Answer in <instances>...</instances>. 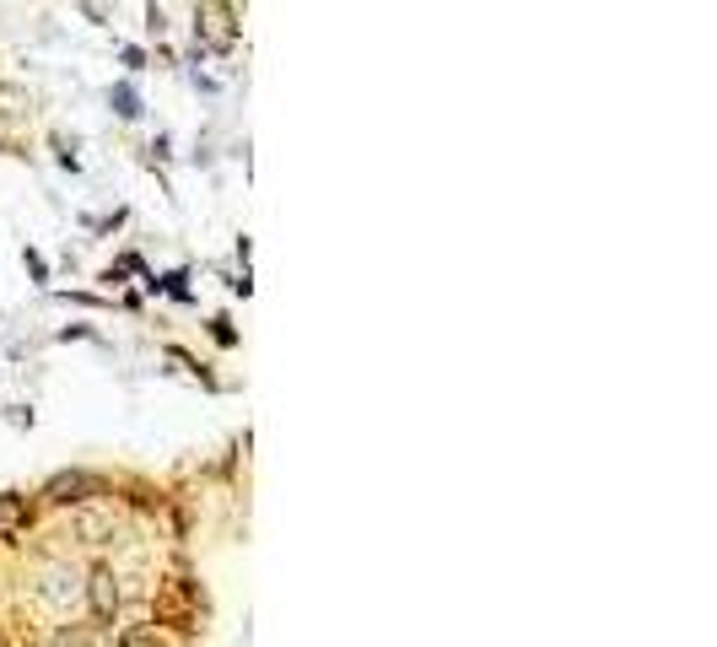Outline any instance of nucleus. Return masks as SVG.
<instances>
[{"label": "nucleus", "instance_id": "obj_1", "mask_svg": "<svg viewBox=\"0 0 717 647\" xmlns=\"http://www.w3.org/2000/svg\"><path fill=\"white\" fill-rule=\"evenodd\" d=\"M195 44L210 55H227L238 44V11L232 0H200L195 5Z\"/></svg>", "mask_w": 717, "mask_h": 647}, {"label": "nucleus", "instance_id": "obj_2", "mask_svg": "<svg viewBox=\"0 0 717 647\" xmlns=\"http://www.w3.org/2000/svg\"><path fill=\"white\" fill-rule=\"evenodd\" d=\"M87 604H92V615L103 626L120 615V578H114V567H92L87 572Z\"/></svg>", "mask_w": 717, "mask_h": 647}, {"label": "nucleus", "instance_id": "obj_3", "mask_svg": "<svg viewBox=\"0 0 717 647\" xmlns=\"http://www.w3.org/2000/svg\"><path fill=\"white\" fill-rule=\"evenodd\" d=\"M70 534H76L81 545H103V540H114V513H103V508H92V502H76Z\"/></svg>", "mask_w": 717, "mask_h": 647}, {"label": "nucleus", "instance_id": "obj_4", "mask_svg": "<svg viewBox=\"0 0 717 647\" xmlns=\"http://www.w3.org/2000/svg\"><path fill=\"white\" fill-rule=\"evenodd\" d=\"M87 486H92L87 475H55V480H49V497H55V502H81Z\"/></svg>", "mask_w": 717, "mask_h": 647}, {"label": "nucleus", "instance_id": "obj_5", "mask_svg": "<svg viewBox=\"0 0 717 647\" xmlns=\"http://www.w3.org/2000/svg\"><path fill=\"white\" fill-rule=\"evenodd\" d=\"M109 103H114V114H120V120H140V98H135V87H114V92H109Z\"/></svg>", "mask_w": 717, "mask_h": 647}, {"label": "nucleus", "instance_id": "obj_6", "mask_svg": "<svg viewBox=\"0 0 717 647\" xmlns=\"http://www.w3.org/2000/svg\"><path fill=\"white\" fill-rule=\"evenodd\" d=\"M70 582H76V578H70L66 567H55V572H49V588H44V599H49V604H66V599H70Z\"/></svg>", "mask_w": 717, "mask_h": 647}, {"label": "nucleus", "instance_id": "obj_7", "mask_svg": "<svg viewBox=\"0 0 717 647\" xmlns=\"http://www.w3.org/2000/svg\"><path fill=\"white\" fill-rule=\"evenodd\" d=\"M81 5H87L92 22H109V11H114V0H81Z\"/></svg>", "mask_w": 717, "mask_h": 647}, {"label": "nucleus", "instance_id": "obj_8", "mask_svg": "<svg viewBox=\"0 0 717 647\" xmlns=\"http://www.w3.org/2000/svg\"><path fill=\"white\" fill-rule=\"evenodd\" d=\"M55 647H87V637H70V632H60V637H55Z\"/></svg>", "mask_w": 717, "mask_h": 647}]
</instances>
